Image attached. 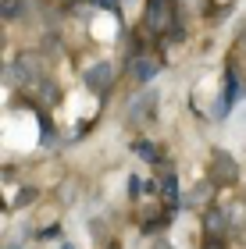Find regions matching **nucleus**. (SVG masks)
<instances>
[{
    "instance_id": "nucleus-1",
    "label": "nucleus",
    "mask_w": 246,
    "mask_h": 249,
    "mask_svg": "<svg viewBox=\"0 0 246 249\" xmlns=\"http://www.w3.org/2000/svg\"><path fill=\"white\" fill-rule=\"evenodd\" d=\"M143 25L150 32H171L178 25V11H175V0H147V11H143Z\"/></svg>"
},
{
    "instance_id": "nucleus-2",
    "label": "nucleus",
    "mask_w": 246,
    "mask_h": 249,
    "mask_svg": "<svg viewBox=\"0 0 246 249\" xmlns=\"http://www.w3.org/2000/svg\"><path fill=\"white\" fill-rule=\"evenodd\" d=\"M129 71L136 82L147 86L153 75H161V57H153V53H136V57H129Z\"/></svg>"
},
{
    "instance_id": "nucleus-3",
    "label": "nucleus",
    "mask_w": 246,
    "mask_h": 249,
    "mask_svg": "<svg viewBox=\"0 0 246 249\" xmlns=\"http://www.w3.org/2000/svg\"><path fill=\"white\" fill-rule=\"evenodd\" d=\"M210 178H214L218 185H232L239 178V167H236V160H232L228 153H214V164H210Z\"/></svg>"
},
{
    "instance_id": "nucleus-4",
    "label": "nucleus",
    "mask_w": 246,
    "mask_h": 249,
    "mask_svg": "<svg viewBox=\"0 0 246 249\" xmlns=\"http://www.w3.org/2000/svg\"><path fill=\"white\" fill-rule=\"evenodd\" d=\"M239 78H236V71L228 68V75H225V96L218 100V107H214V118H228V110H232V104L239 100Z\"/></svg>"
},
{
    "instance_id": "nucleus-5",
    "label": "nucleus",
    "mask_w": 246,
    "mask_h": 249,
    "mask_svg": "<svg viewBox=\"0 0 246 249\" xmlns=\"http://www.w3.org/2000/svg\"><path fill=\"white\" fill-rule=\"evenodd\" d=\"M86 89H93V93H107L111 89V64H93L86 71Z\"/></svg>"
},
{
    "instance_id": "nucleus-6",
    "label": "nucleus",
    "mask_w": 246,
    "mask_h": 249,
    "mask_svg": "<svg viewBox=\"0 0 246 249\" xmlns=\"http://www.w3.org/2000/svg\"><path fill=\"white\" fill-rule=\"evenodd\" d=\"M204 231H207V239H221V235L228 231V213H225V210H207Z\"/></svg>"
},
{
    "instance_id": "nucleus-7",
    "label": "nucleus",
    "mask_w": 246,
    "mask_h": 249,
    "mask_svg": "<svg viewBox=\"0 0 246 249\" xmlns=\"http://www.w3.org/2000/svg\"><path fill=\"white\" fill-rule=\"evenodd\" d=\"M153 100H157L153 93H143L139 100H132V118H147L150 110H153Z\"/></svg>"
},
{
    "instance_id": "nucleus-8",
    "label": "nucleus",
    "mask_w": 246,
    "mask_h": 249,
    "mask_svg": "<svg viewBox=\"0 0 246 249\" xmlns=\"http://www.w3.org/2000/svg\"><path fill=\"white\" fill-rule=\"evenodd\" d=\"M132 150H136L139 157H143V160H147V164H157V146H153V142H147V139H139V142H132Z\"/></svg>"
},
{
    "instance_id": "nucleus-9",
    "label": "nucleus",
    "mask_w": 246,
    "mask_h": 249,
    "mask_svg": "<svg viewBox=\"0 0 246 249\" xmlns=\"http://www.w3.org/2000/svg\"><path fill=\"white\" fill-rule=\"evenodd\" d=\"M161 192H164V196H168V199H171V203L178 199V182H175V175H171V171H168V175H164V189H161Z\"/></svg>"
},
{
    "instance_id": "nucleus-10",
    "label": "nucleus",
    "mask_w": 246,
    "mask_h": 249,
    "mask_svg": "<svg viewBox=\"0 0 246 249\" xmlns=\"http://www.w3.org/2000/svg\"><path fill=\"white\" fill-rule=\"evenodd\" d=\"M18 15H21V4H15V0H4V18H7V21H18Z\"/></svg>"
},
{
    "instance_id": "nucleus-11",
    "label": "nucleus",
    "mask_w": 246,
    "mask_h": 249,
    "mask_svg": "<svg viewBox=\"0 0 246 249\" xmlns=\"http://www.w3.org/2000/svg\"><path fill=\"white\" fill-rule=\"evenodd\" d=\"M32 199H36V189H25V192L15 199V207H25V203H32Z\"/></svg>"
},
{
    "instance_id": "nucleus-12",
    "label": "nucleus",
    "mask_w": 246,
    "mask_h": 249,
    "mask_svg": "<svg viewBox=\"0 0 246 249\" xmlns=\"http://www.w3.org/2000/svg\"><path fill=\"white\" fill-rule=\"evenodd\" d=\"M139 185H143V182H139V178H136V175H132V178H129V196H139V192H143Z\"/></svg>"
},
{
    "instance_id": "nucleus-13",
    "label": "nucleus",
    "mask_w": 246,
    "mask_h": 249,
    "mask_svg": "<svg viewBox=\"0 0 246 249\" xmlns=\"http://www.w3.org/2000/svg\"><path fill=\"white\" fill-rule=\"evenodd\" d=\"M96 4H100V7H111V11H114V7H118V0H96Z\"/></svg>"
},
{
    "instance_id": "nucleus-14",
    "label": "nucleus",
    "mask_w": 246,
    "mask_h": 249,
    "mask_svg": "<svg viewBox=\"0 0 246 249\" xmlns=\"http://www.w3.org/2000/svg\"><path fill=\"white\" fill-rule=\"evenodd\" d=\"M153 249H171V246H168V242H157V246H153Z\"/></svg>"
},
{
    "instance_id": "nucleus-15",
    "label": "nucleus",
    "mask_w": 246,
    "mask_h": 249,
    "mask_svg": "<svg viewBox=\"0 0 246 249\" xmlns=\"http://www.w3.org/2000/svg\"><path fill=\"white\" fill-rule=\"evenodd\" d=\"M107 249H121V246H118V242H111V246H107Z\"/></svg>"
},
{
    "instance_id": "nucleus-16",
    "label": "nucleus",
    "mask_w": 246,
    "mask_h": 249,
    "mask_svg": "<svg viewBox=\"0 0 246 249\" xmlns=\"http://www.w3.org/2000/svg\"><path fill=\"white\" fill-rule=\"evenodd\" d=\"M4 249H18V246H15V242H11V246H4Z\"/></svg>"
},
{
    "instance_id": "nucleus-17",
    "label": "nucleus",
    "mask_w": 246,
    "mask_h": 249,
    "mask_svg": "<svg viewBox=\"0 0 246 249\" xmlns=\"http://www.w3.org/2000/svg\"><path fill=\"white\" fill-rule=\"evenodd\" d=\"M61 249H75V246H61Z\"/></svg>"
},
{
    "instance_id": "nucleus-18",
    "label": "nucleus",
    "mask_w": 246,
    "mask_h": 249,
    "mask_svg": "<svg viewBox=\"0 0 246 249\" xmlns=\"http://www.w3.org/2000/svg\"><path fill=\"white\" fill-rule=\"evenodd\" d=\"M210 249H218V246H210Z\"/></svg>"
}]
</instances>
